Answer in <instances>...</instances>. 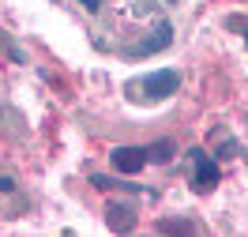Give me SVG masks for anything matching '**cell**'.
Segmentation results:
<instances>
[{
	"instance_id": "6da1fadb",
	"label": "cell",
	"mask_w": 248,
	"mask_h": 237,
	"mask_svg": "<svg viewBox=\"0 0 248 237\" xmlns=\"http://www.w3.org/2000/svg\"><path fill=\"white\" fill-rule=\"evenodd\" d=\"M177 87H181V72H173V68H158L140 79V91L147 102H162V98L177 95Z\"/></svg>"
},
{
	"instance_id": "7a4b0ae2",
	"label": "cell",
	"mask_w": 248,
	"mask_h": 237,
	"mask_svg": "<svg viewBox=\"0 0 248 237\" xmlns=\"http://www.w3.org/2000/svg\"><path fill=\"white\" fill-rule=\"evenodd\" d=\"M218 181H222V170H218V162L207 151H192V189L200 192V196H207V192L218 189Z\"/></svg>"
},
{
	"instance_id": "3957f363",
	"label": "cell",
	"mask_w": 248,
	"mask_h": 237,
	"mask_svg": "<svg viewBox=\"0 0 248 237\" xmlns=\"http://www.w3.org/2000/svg\"><path fill=\"white\" fill-rule=\"evenodd\" d=\"M170 42H173V27L162 19L155 31H151V38H143L140 46H128V49H124V57H151V53H158V49H166Z\"/></svg>"
},
{
	"instance_id": "277c9868",
	"label": "cell",
	"mask_w": 248,
	"mask_h": 237,
	"mask_svg": "<svg viewBox=\"0 0 248 237\" xmlns=\"http://www.w3.org/2000/svg\"><path fill=\"white\" fill-rule=\"evenodd\" d=\"M109 158H113V166H117L121 174H128V177L140 174L143 166L151 162V158H147V147H113Z\"/></svg>"
},
{
	"instance_id": "5b68a950",
	"label": "cell",
	"mask_w": 248,
	"mask_h": 237,
	"mask_svg": "<svg viewBox=\"0 0 248 237\" xmlns=\"http://www.w3.org/2000/svg\"><path fill=\"white\" fill-rule=\"evenodd\" d=\"M106 226L117 230V234H128L136 226V207L132 204H109L106 207Z\"/></svg>"
},
{
	"instance_id": "8992f818",
	"label": "cell",
	"mask_w": 248,
	"mask_h": 237,
	"mask_svg": "<svg viewBox=\"0 0 248 237\" xmlns=\"http://www.w3.org/2000/svg\"><path fill=\"white\" fill-rule=\"evenodd\" d=\"M158 234H200V226L196 222H181V219H162Z\"/></svg>"
},
{
	"instance_id": "52a82bcc",
	"label": "cell",
	"mask_w": 248,
	"mask_h": 237,
	"mask_svg": "<svg viewBox=\"0 0 248 237\" xmlns=\"http://www.w3.org/2000/svg\"><path fill=\"white\" fill-rule=\"evenodd\" d=\"M173 151H177V147H173V140H158V143H151V147H147V158H151V162H170Z\"/></svg>"
},
{
	"instance_id": "ba28073f",
	"label": "cell",
	"mask_w": 248,
	"mask_h": 237,
	"mask_svg": "<svg viewBox=\"0 0 248 237\" xmlns=\"http://www.w3.org/2000/svg\"><path fill=\"white\" fill-rule=\"evenodd\" d=\"M0 46H4V53H8V57H12L16 64H23V49H19L16 42L8 38V31H0Z\"/></svg>"
},
{
	"instance_id": "9c48e42d",
	"label": "cell",
	"mask_w": 248,
	"mask_h": 237,
	"mask_svg": "<svg viewBox=\"0 0 248 237\" xmlns=\"http://www.w3.org/2000/svg\"><path fill=\"white\" fill-rule=\"evenodd\" d=\"M91 185H94V189H102V192L117 189V181H113V177H106V174H94V177H91Z\"/></svg>"
},
{
	"instance_id": "30bf717a",
	"label": "cell",
	"mask_w": 248,
	"mask_h": 237,
	"mask_svg": "<svg viewBox=\"0 0 248 237\" xmlns=\"http://www.w3.org/2000/svg\"><path fill=\"white\" fill-rule=\"evenodd\" d=\"M218 158H237V140L222 143V151H218Z\"/></svg>"
},
{
	"instance_id": "8fae6325",
	"label": "cell",
	"mask_w": 248,
	"mask_h": 237,
	"mask_svg": "<svg viewBox=\"0 0 248 237\" xmlns=\"http://www.w3.org/2000/svg\"><path fill=\"white\" fill-rule=\"evenodd\" d=\"M0 192H16V177L0 174Z\"/></svg>"
},
{
	"instance_id": "7c38bea8",
	"label": "cell",
	"mask_w": 248,
	"mask_h": 237,
	"mask_svg": "<svg viewBox=\"0 0 248 237\" xmlns=\"http://www.w3.org/2000/svg\"><path fill=\"white\" fill-rule=\"evenodd\" d=\"M79 4H83L87 12H98V8H102V0H79Z\"/></svg>"
},
{
	"instance_id": "4fadbf2b",
	"label": "cell",
	"mask_w": 248,
	"mask_h": 237,
	"mask_svg": "<svg viewBox=\"0 0 248 237\" xmlns=\"http://www.w3.org/2000/svg\"><path fill=\"white\" fill-rule=\"evenodd\" d=\"M166 4H177V0H166Z\"/></svg>"
},
{
	"instance_id": "5bb4252c",
	"label": "cell",
	"mask_w": 248,
	"mask_h": 237,
	"mask_svg": "<svg viewBox=\"0 0 248 237\" xmlns=\"http://www.w3.org/2000/svg\"><path fill=\"white\" fill-rule=\"evenodd\" d=\"M245 46H248V34H245Z\"/></svg>"
}]
</instances>
